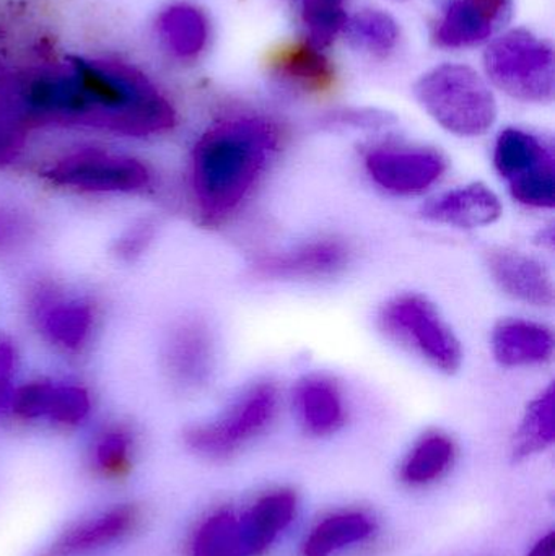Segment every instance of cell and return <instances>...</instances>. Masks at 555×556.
<instances>
[{
	"instance_id": "1",
	"label": "cell",
	"mask_w": 555,
	"mask_h": 556,
	"mask_svg": "<svg viewBox=\"0 0 555 556\" xmlns=\"http://www.w3.org/2000/svg\"><path fill=\"white\" fill-rule=\"evenodd\" d=\"M0 90L29 130L55 124L139 137L165 132L176 123L168 97L119 59L65 55L12 75Z\"/></svg>"
},
{
	"instance_id": "2",
	"label": "cell",
	"mask_w": 555,
	"mask_h": 556,
	"mask_svg": "<svg viewBox=\"0 0 555 556\" xmlns=\"http://www.w3.org/2000/svg\"><path fill=\"white\" fill-rule=\"evenodd\" d=\"M283 142L264 114L238 113L212 124L192 152V191L202 220L220 225L251 198Z\"/></svg>"
},
{
	"instance_id": "3",
	"label": "cell",
	"mask_w": 555,
	"mask_h": 556,
	"mask_svg": "<svg viewBox=\"0 0 555 556\" xmlns=\"http://www.w3.org/2000/svg\"><path fill=\"white\" fill-rule=\"evenodd\" d=\"M414 94L439 126L458 137L484 136L497 119L494 93L468 65L432 68L417 80Z\"/></svg>"
},
{
	"instance_id": "4",
	"label": "cell",
	"mask_w": 555,
	"mask_h": 556,
	"mask_svg": "<svg viewBox=\"0 0 555 556\" xmlns=\"http://www.w3.org/2000/svg\"><path fill=\"white\" fill-rule=\"evenodd\" d=\"M554 49L525 28L510 29L484 54L489 80L525 103H551L555 93Z\"/></svg>"
},
{
	"instance_id": "5",
	"label": "cell",
	"mask_w": 555,
	"mask_h": 556,
	"mask_svg": "<svg viewBox=\"0 0 555 556\" xmlns=\"http://www.w3.org/2000/svg\"><path fill=\"white\" fill-rule=\"evenodd\" d=\"M378 326L394 342L409 349L439 371L453 375L463 363V349L436 304L417 293L388 300L378 313Z\"/></svg>"
},
{
	"instance_id": "6",
	"label": "cell",
	"mask_w": 555,
	"mask_h": 556,
	"mask_svg": "<svg viewBox=\"0 0 555 556\" xmlns=\"http://www.w3.org/2000/svg\"><path fill=\"white\" fill-rule=\"evenodd\" d=\"M280 392L273 381L248 386L230 407L186 433V443L209 457H227L269 428L279 412Z\"/></svg>"
},
{
	"instance_id": "7",
	"label": "cell",
	"mask_w": 555,
	"mask_h": 556,
	"mask_svg": "<svg viewBox=\"0 0 555 556\" xmlns=\"http://www.w3.org/2000/svg\"><path fill=\"white\" fill-rule=\"evenodd\" d=\"M368 178L390 194L411 198L432 189L446 173V159L429 147L377 146L365 153Z\"/></svg>"
},
{
	"instance_id": "8",
	"label": "cell",
	"mask_w": 555,
	"mask_h": 556,
	"mask_svg": "<svg viewBox=\"0 0 555 556\" xmlns=\"http://www.w3.org/2000/svg\"><path fill=\"white\" fill-rule=\"evenodd\" d=\"M514 0H433L430 38L437 48H475L512 18Z\"/></svg>"
},
{
	"instance_id": "9",
	"label": "cell",
	"mask_w": 555,
	"mask_h": 556,
	"mask_svg": "<svg viewBox=\"0 0 555 556\" xmlns=\"http://www.w3.org/2000/svg\"><path fill=\"white\" fill-rule=\"evenodd\" d=\"M46 176L59 186L97 192L134 191L150 178L137 160L101 150L72 153L51 166Z\"/></svg>"
},
{
	"instance_id": "10",
	"label": "cell",
	"mask_w": 555,
	"mask_h": 556,
	"mask_svg": "<svg viewBox=\"0 0 555 556\" xmlns=\"http://www.w3.org/2000/svg\"><path fill=\"white\" fill-rule=\"evenodd\" d=\"M352 251L338 238H318L289 250L261 256L253 269L264 280L308 281L339 276L351 264Z\"/></svg>"
},
{
	"instance_id": "11",
	"label": "cell",
	"mask_w": 555,
	"mask_h": 556,
	"mask_svg": "<svg viewBox=\"0 0 555 556\" xmlns=\"http://www.w3.org/2000/svg\"><path fill=\"white\" fill-rule=\"evenodd\" d=\"M270 78L287 90L321 94L336 84V67L318 46L306 39L283 42L267 55Z\"/></svg>"
},
{
	"instance_id": "12",
	"label": "cell",
	"mask_w": 555,
	"mask_h": 556,
	"mask_svg": "<svg viewBox=\"0 0 555 556\" xmlns=\"http://www.w3.org/2000/svg\"><path fill=\"white\" fill-rule=\"evenodd\" d=\"M488 267L499 288L514 300L534 307H547L554 303L553 277L537 257L497 248L489 251Z\"/></svg>"
},
{
	"instance_id": "13",
	"label": "cell",
	"mask_w": 555,
	"mask_h": 556,
	"mask_svg": "<svg viewBox=\"0 0 555 556\" xmlns=\"http://www.w3.org/2000/svg\"><path fill=\"white\" fill-rule=\"evenodd\" d=\"M155 38L173 61L191 64L198 61L211 41L207 13L188 0H176L156 13Z\"/></svg>"
},
{
	"instance_id": "14",
	"label": "cell",
	"mask_w": 555,
	"mask_h": 556,
	"mask_svg": "<svg viewBox=\"0 0 555 556\" xmlns=\"http://www.w3.org/2000/svg\"><path fill=\"white\" fill-rule=\"evenodd\" d=\"M499 195L482 182H471L443 192L420 208V215L433 224L475 230L494 225L502 217Z\"/></svg>"
},
{
	"instance_id": "15",
	"label": "cell",
	"mask_w": 555,
	"mask_h": 556,
	"mask_svg": "<svg viewBox=\"0 0 555 556\" xmlns=\"http://www.w3.org/2000/svg\"><path fill=\"white\" fill-rule=\"evenodd\" d=\"M140 511L133 505L116 506L62 532L39 556H84L108 547L136 531Z\"/></svg>"
},
{
	"instance_id": "16",
	"label": "cell",
	"mask_w": 555,
	"mask_h": 556,
	"mask_svg": "<svg viewBox=\"0 0 555 556\" xmlns=\"http://www.w3.org/2000/svg\"><path fill=\"white\" fill-rule=\"evenodd\" d=\"M554 343L550 327L521 317L502 319L491 337L494 358L505 368L546 365L553 359Z\"/></svg>"
},
{
	"instance_id": "17",
	"label": "cell",
	"mask_w": 555,
	"mask_h": 556,
	"mask_svg": "<svg viewBox=\"0 0 555 556\" xmlns=\"http://www.w3.org/2000/svg\"><path fill=\"white\" fill-rule=\"evenodd\" d=\"M292 399L300 421L310 433L325 437L344 425V397L339 386L328 376H303L293 388Z\"/></svg>"
},
{
	"instance_id": "18",
	"label": "cell",
	"mask_w": 555,
	"mask_h": 556,
	"mask_svg": "<svg viewBox=\"0 0 555 556\" xmlns=\"http://www.w3.org/2000/svg\"><path fill=\"white\" fill-rule=\"evenodd\" d=\"M494 166L510 182L528 173L555 166L553 147L528 130L508 127L495 140Z\"/></svg>"
},
{
	"instance_id": "19",
	"label": "cell",
	"mask_w": 555,
	"mask_h": 556,
	"mask_svg": "<svg viewBox=\"0 0 555 556\" xmlns=\"http://www.w3.org/2000/svg\"><path fill=\"white\" fill-rule=\"evenodd\" d=\"M169 369L181 384H204L214 363L211 332L201 323H188L176 330L168 346Z\"/></svg>"
},
{
	"instance_id": "20",
	"label": "cell",
	"mask_w": 555,
	"mask_h": 556,
	"mask_svg": "<svg viewBox=\"0 0 555 556\" xmlns=\"http://www.w3.org/2000/svg\"><path fill=\"white\" fill-rule=\"evenodd\" d=\"M297 498L292 492L270 493L263 496L241 519L248 555L263 554L274 539L293 521Z\"/></svg>"
},
{
	"instance_id": "21",
	"label": "cell",
	"mask_w": 555,
	"mask_h": 556,
	"mask_svg": "<svg viewBox=\"0 0 555 556\" xmlns=\"http://www.w3.org/2000/svg\"><path fill=\"white\" fill-rule=\"evenodd\" d=\"M342 31L352 48L377 59L393 54L401 36L396 20L380 9L358 10L349 16Z\"/></svg>"
},
{
	"instance_id": "22",
	"label": "cell",
	"mask_w": 555,
	"mask_h": 556,
	"mask_svg": "<svg viewBox=\"0 0 555 556\" xmlns=\"http://www.w3.org/2000/svg\"><path fill=\"white\" fill-rule=\"evenodd\" d=\"M306 41L325 49L348 22V0H286Z\"/></svg>"
},
{
	"instance_id": "23",
	"label": "cell",
	"mask_w": 555,
	"mask_h": 556,
	"mask_svg": "<svg viewBox=\"0 0 555 556\" xmlns=\"http://www.w3.org/2000/svg\"><path fill=\"white\" fill-rule=\"evenodd\" d=\"M374 522L362 513H342L319 522L303 545L305 556H329L374 532Z\"/></svg>"
},
{
	"instance_id": "24",
	"label": "cell",
	"mask_w": 555,
	"mask_h": 556,
	"mask_svg": "<svg viewBox=\"0 0 555 556\" xmlns=\"http://www.w3.org/2000/svg\"><path fill=\"white\" fill-rule=\"evenodd\" d=\"M39 320L42 329L59 345L75 349L90 332L91 313L77 301L41 300Z\"/></svg>"
},
{
	"instance_id": "25",
	"label": "cell",
	"mask_w": 555,
	"mask_h": 556,
	"mask_svg": "<svg viewBox=\"0 0 555 556\" xmlns=\"http://www.w3.org/2000/svg\"><path fill=\"white\" fill-rule=\"evenodd\" d=\"M192 556H250L241 519L220 511L202 522L192 541Z\"/></svg>"
},
{
	"instance_id": "26",
	"label": "cell",
	"mask_w": 555,
	"mask_h": 556,
	"mask_svg": "<svg viewBox=\"0 0 555 556\" xmlns=\"http://www.w3.org/2000/svg\"><path fill=\"white\" fill-rule=\"evenodd\" d=\"M554 386L550 384L531 401L515 440V456L541 453L554 441Z\"/></svg>"
},
{
	"instance_id": "27",
	"label": "cell",
	"mask_w": 555,
	"mask_h": 556,
	"mask_svg": "<svg viewBox=\"0 0 555 556\" xmlns=\"http://www.w3.org/2000/svg\"><path fill=\"white\" fill-rule=\"evenodd\" d=\"M455 457V444L443 433L426 434L414 446L403 466V479L413 485L439 479Z\"/></svg>"
},
{
	"instance_id": "28",
	"label": "cell",
	"mask_w": 555,
	"mask_h": 556,
	"mask_svg": "<svg viewBox=\"0 0 555 556\" xmlns=\"http://www.w3.org/2000/svg\"><path fill=\"white\" fill-rule=\"evenodd\" d=\"M514 201L525 207L554 208L555 205V166L538 169V172L528 173L508 182Z\"/></svg>"
},
{
	"instance_id": "29",
	"label": "cell",
	"mask_w": 555,
	"mask_h": 556,
	"mask_svg": "<svg viewBox=\"0 0 555 556\" xmlns=\"http://www.w3.org/2000/svg\"><path fill=\"white\" fill-rule=\"evenodd\" d=\"M90 412V399L78 386L52 384L46 417L58 424H80Z\"/></svg>"
},
{
	"instance_id": "30",
	"label": "cell",
	"mask_w": 555,
	"mask_h": 556,
	"mask_svg": "<svg viewBox=\"0 0 555 556\" xmlns=\"http://www.w3.org/2000/svg\"><path fill=\"white\" fill-rule=\"evenodd\" d=\"M133 438L124 428H113L101 434L94 446V463L106 476H121L129 466Z\"/></svg>"
},
{
	"instance_id": "31",
	"label": "cell",
	"mask_w": 555,
	"mask_h": 556,
	"mask_svg": "<svg viewBox=\"0 0 555 556\" xmlns=\"http://www.w3.org/2000/svg\"><path fill=\"white\" fill-rule=\"evenodd\" d=\"M51 389V382H29L22 386L13 391L10 408L23 418L46 417Z\"/></svg>"
},
{
	"instance_id": "32",
	"label": "cell",
	"mask_w": 555,
	"mask_h": 556,
	"mask_svg": "<svg viewBox=\"0 0 555 556\" xmlns=\"http://www.w3.org/2000/svg\"><path fill=\"white\" fill-rule=\"evenodd\" d=\"M28 132L18 117L0 100V163L12 162L18 155Z\"/></svg>"
},
{
	"instance_id": "33",
	"label": "cell",
	"mask_w": 555,
	"mask_h": 556,
	"mask_svg": "<svg viewBox=\"0 0 555 556\" xmlns=\"http://www.w3.org/2000/svg\"><path fill=\"white\" fill-rule=\"evenodd\" d=\"M329 123L335 126L355 127V129H381L393 123V117L377 110H344L332 114Z\"/></svg>"
},
{
	"instance_id": "34",
	"label": "cell",
	"mask_w": 555,
	"mask_h": 556,
	"mask_svg": "<svg viewBox=\"0 0 555 556\" xmlns=\"http://www.w3.org/2000/svg\"><path fill=\"white\" fill-rule=\"evenodd\" d=\"M15 371V349L0 337V410L10 408L13 397L12 375Z\"/></svg>"
},
{
	"instance_id": "35",
	"label": "cell",
	"mask_w": 555,
	"mask_h": 556,
	"mask_svg": "<svg viewBox=\"0 0 555 556\" xmlns=\"http://www.w3.org/2000/svg\"><path fill=\"white\" fill-rule=\"evenodd\" d=\"M26 231V222L22 215L9 208L0 207V251L15 247Z\"/></svg>"
},
{
	"instance_id": "36",
	"label": "cell",
	"mask_w": 555,
	"mask_h": 556,
	"mask_svg": "<svg viewBox=\"0 0 555 556\" xmlns=\"http://www.w3.org/2000/svg\"><path fill=\"white\" fill-rule=\"evenodd\" d=\"M152 237V228L150 225L143 224L140 227L134 228L129 237L123 238L119 244V251L123 256H133V254L140 253L147 241Z\"/></svg>"
},
{
	"instance_id": "37",
	"label": "cell",
	"mask_w": 555,
	"mask_h": 556,
	"mask_svg": "<svg viewBox=\"0 0 555 556\" xmlns=\"http://www.w3.org/2000/svg\"><path fill=\"white\" fill-rule=\"evenodd\" d=\"M555 551V538L553 532L547 534L546 538L541 539L537 545H534L533 551L530 552L528 556H554Z\"/></svg>"
}]
</instances>
